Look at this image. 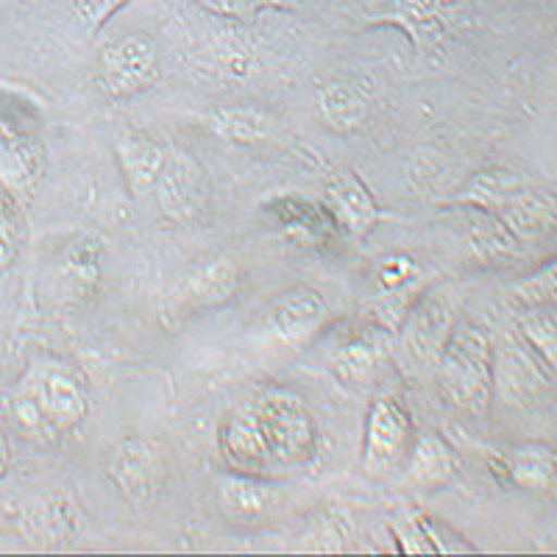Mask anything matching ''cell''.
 <instances>
[{
	"label": "cell",
	"mask_w": 557,
	"mask_h": 557,
	"mask_svg": "<svg viewBox=\"0 0 557 557\" xmlns=\"http://www.w3.org/2000/svg\"><path fill=\"white\" fill-rule=\"evenodd\" d=\"M323 321H326V301H323L321 293L307 285L290 287L273 301V330L287 343L310 341L321 330Z\"/></svg>",
	"instance_id": "14"
},
{
	"label": "cell",
	"mask_w": 557,
	"mask_h": 557,
	"mask_svg": "<svg viewBox=\"0 0 557 557\" xmlns=\"http://www.w3.org/2000/svg\"><path fill=\"white\" fill-rule=\"evenodd\" d=\"M9 471V444H7V435L0 432V476H7Z\"/></svg>",
	"instance_id": "36"
},
{
	"label": "cell",
	"mask_w": 557,
	"mask_h": 557,
	"mask_svg": "<svg viewBox=\"0 0 557 557\" xmlns=\"http://www.w3.org/2000/svg\"><path fill=\"white\" fill-rule=\"evenodd\" d=\"M107 474L126 499L143 502L157 496L165 482V466L151 444L139 441V437H126L109 451Z\"/></svg>",
	"instance_id": "10"
},
{
	"label": "cell",
	"mask_w": 557,
	"mask_h": 557,
	"mask_svg": "<svg viewBox=\"0 0 557 557\" xmlns=\"http://www.w3.org/2000/svg\"><path fill=\"white\" fill-rule=\"evenodd\" d=\"M393 346V332L385 330L382 323H351L346 330H337L332 335L326 360H330L332 374L343 385H366L376 374Z\"/></svg>",
	"instance_id": "4"
},
{
	"label": "cell",
	"mask_w": 557,
	"mask_h": 557,
	"mask_svg": "<svg viewBox=\"0 0 557 557\" xmlns=\"http://www.w3.org/2000/svg\"><path fill=\"white\" fill-rule=\"evenodd\" d=\"M218 505L232 521L253 524V521H260L268 513L271 494L260 482V476L232 474L218 485Z\"/></svg>",
	"instance_id": "21"
},
{
	"label": "cell",
	"mask_w": 557,
	"mask_h": 557,
	"mask_svg": "<svg viewBox=\"0 0 557 557\" xmlns=\"http://www.w3.org/2000/svg\"><path fill=\"white\" fill-rule=\"evenodd\" d=\"M262 215L278 235L298 248H326L337 235V223L332 221L326 203L298 193L268 198L262 203Z\"/></svg>",
	"instance_id": "8"
},
{
	"label": "cell",
	"mask_w": 557,
	"mask_h": 557,
	"mask_svg": "<svg viewBox=\"0 0 557 557\" xmlns=\"http://www.w3.org/2000/svg\"><path fill=\"white\" fill-rule=\"evenodd\" d=\"M153 187H157L159 207L165 209V215H171L173 221H190L207 203V178L196 159L187 153L168 151L165 168Z\"/></svg>",
	"instance_id": "12"
},
{
	"label": "cell",
	"mask_w": 557,
	"mask_h": 557,
	"mask_svg": "<svg viewBox=\"0 0 557 557\" xmlns=\"http://www.w3.org/2000/svg\"><path fill=\"white\" fill-rule=\"evenodd\" d=\"M126 3L128 0H70V12L78 20V26L87 32H98Z\"/></svg>",
	"instance_id": "34"
},
{
	"label": "cell",
	"mask_w": 557,
	"mask_h": 557,
	"mask_svg": "<svg viewBox=\"0 0 557 557\" xmlns=\"http://www.w3.org/2000/svg\"><path fill=\"white\" fill-rule=\"evenodd\" d=\"M407 457H410V462H407V480L416 487L446 485L457 474V469H460L455 449L437 432L418 435Z\"/></svg>",
	"instance_id": "20"
},
{
	"label": "cell",
	"mask_w": 557,
	"mask_h": 557,
	"mask_svg": "<svg viewBox=\"0 0 557 557\" xmlns=\"http://www.w3.org/2000/svg\"><path fill=\"white\" fill-rule=\"evenodd\" d=\"M391 530L396 544L401 546L405 555H441V552H457L449 541L437 532V524H432L424 513L418 510H399L391 519Z\"/></svg>",
	"instance_id": "26"
},
{
	"label": "cell",
	"mask_w": 557,
	"mask_h": 557,
	"mask_svg": "<svg viewBox=\"0 0 557 557\" xmlns=\"http://www.w3.org/2000/svg\"><path fill=\"white\" fill-rule=\"evenodd\" d=\"M326 209L341 232L351 237L368 235L380 223V207L368 184L351 168H337L326 182Z\"/></svg>",
	"instance_id": "13"
},
{
	"label": "cell",
	"mask_w": 557,
	"mask_h": 557,
	"mask_svg": "<svg viewBox=\"0 0 557 557\" xmlns=\"http://www.w3.org/2000/svg\"><path fill=\"white\" fill-rule=\"evenodd\" d=\"M412 446V421L405 407L391 396L374 399L366 421V444L362 462L368 471L385 474L393 471L407 457Z\"/></svg>",
	"instance_id": "7"
},
{
	"label": "cell",
	"mask_w": 557,
	"mask_h": 557,
	"mask_svg": "<svg viewBox=\"0 0 557 557\" xmlns=\"http://www.w3.org/2000/svg\"><path fill=\"white\" fill-rule=\"evenodd\" d=\"M496 215L510 228V235L516 237L519 246H532V243L544 240L555 228V203H552V198L541 196L530 187H521L519 193L507 198L496 209Z\"/></svg>",
	"instance_id": "16"
},
{
	"label": "cell",
	"mask_w": 557,
	"mask_h": 557,
	"mask_svg": "<svg viewBox=\"0 0 557 557\" xmlns=\"http://www.w3.org/2000/svg\"><path fill=\"white\" fill-rule=\"evenodd\" d=\"M494 393H499L502 405L530 407L544 396L549 387L544 362L535 357L524 341L505 335L499 346H494Z\"/></svg>",
	"instance_id": "6"
},
{
	"label": "cell",
	"mask_w": 557,
	"mask_h": 557,
	"mask_svg": "<svg viewBox=\"0 0 557 557\" xmlns=\"http://www.w3.org/2000/svg\"><path fill=\"white\" fill-rule=\"evenodd\" d=\"M237 287H240V265L228 257H215L184 278L182 298L193 310H215L235 296Z\"/></svg>",
	"instance_id": "17"
},
{
	"label": "cell",
	"mask_w": 557,
	"mask_h": 557,
	"mask_svg": "<svg viewBox=\"0 0 557 557\" xmlns=\"http://www.w3.org/2000/svg\"><path fill=\"white\" fill-rule=\"evenodd\" d=\"M555 262H549L546 268H541L535 276L524 278L519 287L513 290V298L519 301L524 310H532V307H546L555 301Z\"/></svg>",
	"instance_id": "32"
},
{
	"label": "cell",
	"mask_w": 557,
	"mask_h": 557,
	"mask_svg": "<svg viewBox=\"0 0 557 557\" xmlns=\"http://www.w3.org/2000/svg\"><path fill=\"white\" fill-rule=\"evenodd\" d=\"M307 544V549L315 552H343L348 544V521L335 513H323V519L312 524Z\"/></svg>",
	"instance_id": "33"
},
{
	"label": "cell",
	"mask_w": 557,
	"mask_h": 557,
	"mask_svg": "<svg viewBox=\"0 0 557 557\" xmlns=\"http://www.w3.org/2000/svg\"><path fill=\"white\" fill-rule=\"evenodd\" d=\"M89 407V385L76 366L45 360L32 366L12 396V416L26 435L57 441L76 430Z\"/></svg>",
	"instance_id": "1"
},
{
	"label": "cell",
	"mask_w": 557,
	"mask_h": 557,
	"mask_svg": "<svg viewBox=\"0 0 557 557\" xmlns=\"http://www.w3.org/2000/svg\"><path fill=\"white\" fill-rule=\"evenodd\" d=\"M323 121L337 132H357L368 121V96L351 82H330L321 89Z\"/></svg>",
	"instance_id": "23"
},
{
	"label": "cell",
	"mask_w": 557,
	"mask_h": 557,
	"mask_svg": "<svg viewBox=\"0 0 557 557\" xmlns=\"http://www.w3.org/2000/svg\"><path fill=\"white\" fill-rule=\"evenodd\" d=\"M469 248L476 260L494 262L513 257L519 251V243L510 235V228L502 223V218L491 209L469 207Z\"/></svg>",
	"instance_id": "22"
},
{
	"label": "cell",
	"mask_w": 557,
	"mask_h": 557,
	"mask_svg": "<svg viewBox=\"0 0 557 557\" xmlns=\"http://www.w3.org/2000/svg\"><path fill=\"white\" fill-rule=\"evenodd\" d=\"M218 444H221V455L226 457L228 469L235 474L260 476L262 480V476H271L278 469L265 444L257 412H253V401L237 405L235 410L228 412L226 421L221 424Z\"/></svg>",
	"instance_id": "9"
},
{
	"label": "cell",
	"mask_w": 557,
	"mask_h": 557,
	"mask_svg": "<svg viewBox=\"0 0 557 557\" xmlns=\"http://www.w3.org/2000/svg\"><path fill=\"white\" fill-rule=\"evenodd\" d=\"M209 126L215 128L221 137H226L228 143H240V146H253L271 132V121L257 109H221V112L212 114Z\"/></svg>",
	"instance_id": "28"
},
{
	"label": "cell",
	"mask_w": 557,
	"mask_h": 557,
	"mask_svg": "<svg viewBox=\"0 0 557 557\" xmlns=\"http://www.w3.org/2000/svg\"><path fill=\"white\" fill-rule=\"evenodd\" d=\"M159 76L157 45L146 34H126L101 48V89L109 98L137 96Z\"/></svg>",
	"instance_id": "5"
},
{
	"label": "cell",
	"mask_w": 557,
	"mask_h": 557,
	"mask_svg": "<svg viewBox=\"0 0 557 557\" xmlns=\"http://www.w3.org/2000/svg\"><path fill=\"white\" fill-rule=\"evenodd\" d=\"M418 273H421V265H418L416 257H410V253H391V257L376 262V285L385 293L401 290V287L416 282Z\"/></svg>",
	"instance_id": "31"
},
{
	"label": "cell",
	"mask_w": 557,
	"mask_h": 557,
	"mask_svg": "<svg viewBox=\"0 0 557 557\" xmlns=\"http://www.w3.org/2000/svg\"><path fill=\"white\" fill-rule=\"evenodd\" d=\"M253 412L278 469H298L315 457V421L298 393L285 391V387L262 391L253 399Z\"/></svg>",
	"instance_id": "3"
},
{
	"label": "cell",
	"mask_w": 557,
	"mask_h": 557,
	"mask_svg": "<svg viewBox=\"0 0 557 557\" xmlns=\"http://www.w3.org/2000/svg\"><path fill=\"white\" fill-rule=\"evenodd\" d=\"M42 176V157L32 137L0 123V187L12 196H32Z\"/></svg>",
	"instance_id": "15"
},
{
	"label": "cell",
	"mask_w": 557,
	"mask_h": 557,
	"mask_svg": "<svg viewBox=\"0 0 557 557\" xmlns=\"http://www.w3.org/2000/svg\"><path fill=\"white\" fill-rule=\"evenodd\" d=\"M510 485L527 487V491H546L555 482V451L544 444L516 446L505 457Z\"/></svg>",
	"instance_id": "25"
},
{
	"label": "cell",
	"mask_w": 557,
	"mask_h": 557,
	"mask_svg": "<svg viewBox=\"0 0 557 557\" xmlns=\"http://www.w3.org/2000/svg\"><path fill=\"white\" fill-rule=\"evenodd\" d=\"M455 326V315L444 296H418L401 321V346L418 366L435 362L437 351Z\"/></svg>",
	"instance_id": "11"
},
{
	"label": "cell",
	"mask_w": 557,
	"mask_h": 557,
	"mask_svg": "<svg viewBox=\"0 0 557 557\" xmlns=\"http://www.w3.org/2000/svg\"><path fill=\"white\" fill-rule=\"evenodd\" d=\"M521 337H524L527 346L541 357V362L549 366V371H555L557 366L555 312L546 310V307H532V310H524V315H521Z\"/></svg>",
	"instance_id": "29"
},
{
	"label": "cell",
	"mask_w": 557,
	"mask_h": 557,
	"mask_svg": "<svg viewBox=\"0 0 557 557\" xmlns=\"http://www.w3.org/2000/svg\"><path fill=\"white\" fill-rule=\"evenodd\" d=\"M20 243H23V221H20L17 196L0 187V271L17 262Z\"/></svg>",
	"instance_id": "30"
},
{
	"label": "cell",
	"mask_w": 557,
	"mask_h": 557,
	"mask_svg": "<svg viewBox=\"0 0 557 557\" xmlns=\"http://www.w3.org/2000/svg\"><path fill=\"white\" fill-rule=\"evenodd\" d=\"M494 346L474 323H455L435 357L441 393L462 416L482 418L494 401Z\"/></svg>",
	"instance_id": "2"
},
{
	"label": "cell",
	"mask_w": 557,
	"mask_h": 557,
	"mask_svg": "<svg viewBox=\"0 0 557 557\" xmlns=\"http://www.w3.org/2000/svg\"><path fill=\"white\" fill-rule=\"evenodd\" d=\"M117 159H121V171L126 176L128 190L139 196L157 184L159 173L165 168L168 148L148 134L128 132L117 139Z\"/></svg>",
	"instance_id": "19"
},
{
	"label": "cell",
	"mask_w": 557,
	"mask_h": 557,
	"mask_svg": "<svg viewBox=\"0 0 557 557\" xmlns=\"http://www.w3.org/2000/svg\"><path fill=\"white\" fill-rule=\"evenodd\" d=\"M521 187H527V182L519 173L507 171V168H487V171L474 173V176L466 182V187L460 190L457 201L466 203V207H480L496 212V209L513 196V193H519Z\"/></svg>",
	"instance_id": "24"
},
{
	"label": "cell",
	"mask_w": 557,
	"mask_h": 557,
	"mask_svg": "<svg viewBox=\"0 0 557 557\" xmlns=\"http://www.w3.org/2000/svg\"><path fill=\"white\" fill-rule=\"evenodd\" d=\"M103 265V240L96 235H82L70 243L64 251L62 271L67 282L78 290V296H89L101 282Z\"/></svg>",
	"instance_id": "27"
},
{
	"label": "cell",
	"mask_w": 557,
	"mask_h": 557,
	"mask_svg": "<svg viewBox=\"0 0 557 557\" xmlns=\"http://www.w3.org/2000/svg\"><path fill=\"white\" fill-rule=\"evenodd\" d=\"M462 3L466 0H391V12L376 17L374 23L405 28L412 42L424 48L444 34V17Z\"/></svg>",
	"instance_id": "18"
},
{
	"label": "cell",
	"mask_w": 557,
	"mask_h": 557,
	"mask_svg": "<svg viewBox=\"0 0 557 557\" xmlns=\"http://www.w3.org/2000/svg\"><path fill=\"white\" fill-rule=\"evenodd\" d=\"M201 7L212 9L218 14H228V17H251L257 14L260 9L273 7L276 0H198Z\"/></svg>",
	"instance_id": "35"
}]
</instances>
